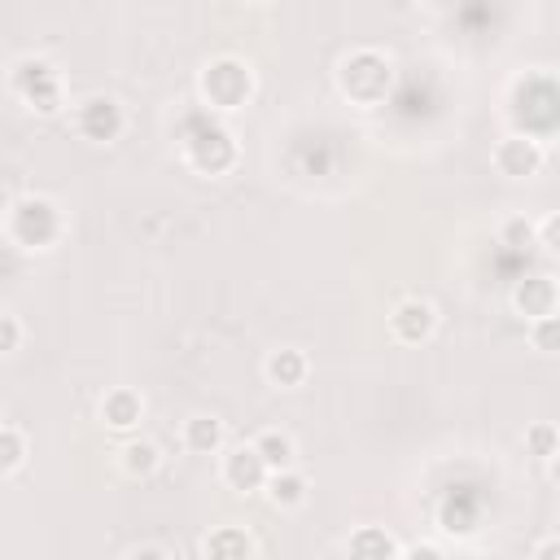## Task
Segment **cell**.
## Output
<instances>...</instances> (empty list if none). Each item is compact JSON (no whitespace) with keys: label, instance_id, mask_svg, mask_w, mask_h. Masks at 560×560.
Segmentation results:
<instances>
[{"label":"cell","instance_id":"21","mask_svg":"<svg viewBox=\"0 0 560 560\" xmlns=\"http://www.w3.org/2000/svg\"><path fill=\"white\" fill-rule=\"evenodd\" d=\"M499 245H503V249H529V245H534V223H529L525 214L503 219V228H499Z\"/></svg>","mask_w":560,"mask_h":560},{"label":"cell","instance_id":"5","mask_svg":"<svg viewBox=\"0 0 560 560\" xmlns=\"http://www.w3.org/2000/svg\"><path fill=\"white\" fill-rule=\"evenodd\" d=\"M66 232V214L57 201L48 197H22L13 201L9 210V236L22 245V249H52Z\"/></svg>","mask_w":560,"mask_h":560},{"label":"cell","instance_id":"10","mask_svg":"<svg viewBox=\"0 0 560 560\" xmlns=\"http://www.w3.org/2000/svg\"><path fill=\"white\" fill-rule=\"evenodd\" d=\"M512 311L525 315V324L556 315V280H551L547 271H542V276H525V280H516V289H512Z\"/></svg>","mask_w":560,"mask_h":560},{"label":"cell","instance_id":"26","mask_svg":"<svg viewBox=\"0 0 560 560\" xmlns=\"http://www.w3.org/2000/svg\"><path fill=\"white\" fill-rule=\"evenodd\" d=\"M127 560H175V556H171L162 542H140V547H136Z\"/></svg>","mask_w":560,"mask_h":560},{"label":"cell","instance_id":"11","mask_svg":"<svg viewBox=\"0 0 560 560\" xmlns=\"http://www.w3.org/2000/svg\"><path fill=\"white\" fill-rule=\"evenodd\" d=\"M140 420H144V394H140V389H131V385L105 389V398H101V424H105V429L131 433Z\"/></svg>","mask_w":560,"mask_h":560},{"label":"cell","instance_id":"24","mask_svg":"<svg viewBox=\"0 0 560 560\" xmlns=\"http://www.w3.org/2000/svg\"><path fill=\"white\" fill-rule=\"evenodd\" d=\"M556 232H560V219H556V214H547L542 223H534V245H542V254H556V249H560Z\"/></svg>","mask_w":560,"mask_h":560},{"label":"cell","instance_id":"3","mask_svg":"<svg viewBox=\"0 0 560 560\" xmlns=\"http://www.w3.org/2000/svg\"><path fill=\"white\" fill-rule=\"evenodd\" d=\"M197 92L210 114H232L254 96V70L241 57H214L197 74Z\"/></svg>","mask_w":560,"mask_h":560},{"label":"cell","instance_id":"12","mask_svg":"<svg viewBox=\"0 0 560 560\" xmlns=\"http://www.w3.org/2000/svg\"><path fill=\"white\" fill-rule=\"evenodd\" d=\"M262 372H267V381H271L276 389H298V385L306 381V372H311V359H306V350H298V346H280V350L267 354Z\"/></svg>","mask_w":560,"mask_h":560},{"label":"cell","instance_id":"19","mask_svg":"<svg viewBox=\"0 0 560 560\" xmlns=\"http://www.w3.org/2000/svg\"><path fill=\"white\" fill-rule=\"evenodd\" d=\"M26 455H31L26 433H22L18 424H0V477L18 472V468L26 464Z\"/></svg>","mask_w":560,"mask_h":560},{"label":"cell","instance_id":"4","mask_svg":"<svg viewBox=\"0 0 560 560\" xmlns=\"http://www.w3.org/2000/svg\"><path fill=\"white\" fill-rule=\"evenodd\" d=\"M9 88H13V96L26 105V109H35V114H61V105H66V83H61V70L52 66V61H44V57H18L13 61V70H9Z\"/></svg>","mask_w":560,"mask_h":560},{"label":"cell","instance_id":"7","mask_svg":"<svg viewBox=\"0 0 560 560\" xmlns=\"http://www.w3.org/2000/svg\"><path fill=\"white\" fill-rule=\"evenodd\" d=\"M494 171L499 175H508V179H529V175H538L542 171V158H547V149L538 144V140H529V136H503L499 144H494Z\"/></svg>","mask_w":560,"mask_h":560},{"label":"cell","instance_id":"23","mask_svg":"<svg viewBox=\"0 0 560 560\" xmlns=\"http://www.w3.org/2000/svg\"><path fill=\"white\" fill-rule=\"evenodd\" d=\"M22 337H26L22 319H18V315H9V311H0V354H13V350L22 346Z\"/></svg>","mask_w":560,"mask_h":560},{"label":"cell","instance_id":"22","mask_svg":"<svg viewBox=\"0 0 560 560\" xmlns=\"http://www.w3.org/2000/svg\"><path fill=\"white\" fill-rule=\"evenodd\" d=\"M529 341H534L538 354H556V346H560V315L534 319V324H529Z\"/></svg>","mask_w":560,"mask_h":560},{"label":"cell","instance_id":"14","mask_svg":"<svg viewBox=\"0 0 560 560\" xmlns=\"http://www.w3.org/2000/svg\"><path fill=\"white\" fill-rule=\"evenodd\" d=\"M206 560H254V538L241 525H214L201 542Z\"/></svg>","mask_w":560,"mask_h":560},{"label":"cell","instance_id":"1","mask_svg":"<svg viewBox=\"0 0 560 560\" xmlns=\"http://www.w3.org/2000/svg\"><path fill=\"white\" fill-rule=\"evenodd\" d=\"M179 140H184V158H188V166H192L197 175H228V171L236 166V158H241L236 136H232L210 109L188 114Z\"/></svg>","mask_w":560,"mask_h":560},{"label":"cell","instance_id":"13","mask_svg":"<svg viewBox=\"0 0 560 560\" xmlns=\"http://www.w3.org/2000/svg\"><path fill=\"white\" fill-rule=\"evenodd\" d=\"M398 538L385 529V525H359L346 542V556L350 560H398Z\"/></svg>","mask_w":560,"mask_h":560},{"label":"cell","instance_id":"16","mask_svg":"<svg viewBox=\"0 0 560 560\" xmlns=\"http://www.w3.org/2000/svg\"><path fill=\"white\" fill-rule=\"evenodd\" d=\"M223 442H228V429H223V420H219V416L197 411V416H188V420H184V446H188L192 455H219V451H223Z\"/></svg>","mask_w":560,"mask_h":560},{"label":"cell","instance_id":"18","mask_svg":"<svg viewBox=\"0 0 560 560\" xmlns=\"http://www.w3.org/2000/svg\"><path fill=\"white\" fill-rule=\"evenodd\" d=\"M162 468V446L149 442V438H131L122 446V472L127 477H153Z\"/></svg>","mask_w":560,"mask_h":560},{"label":"cell","instance_id":"2","mask_svg":"<svg viewBox=\"0 0 560 560\" xmlns=\"http://www.w3.org/2000/svg\"><path fill=\"white\" fill-rule=\"evenodd\" d=\"M337 88L354 105H381L385 92L394 88V61L385 52H376V48H354L337 66Z\"/></svg>","mask_w":560,"mask_h":560},{"label":"cell","instance_id":"20","mask_svg":"<svg viewBox=\"0 0 560 560\" xmlns=\"http://www.w3.org/2000/svg\"><path fill=\"white\" fill-rule=\"evenodd\" d=\"M556 446H560V433H556L551 420H538V424L525 429V451H529V455H538V459H556Z\"/></svg>","mask_w":560,"mask_h":560},{"label":"cell","instance_id":"17","mask_svg":"<svg viewBox=\"0 0 560 560\" xmlns=\"http://www.w3.org/2000/svg\"><path fill=\"white\" fill-rule=\"evenodd\" d=\"M254 455L267 464V472H280V468H293V455H298V446H293V438L284 433V429H262L254 442Z\"/></svg>","mask_w":560,"mask_h":560},{"label":"cell","instance_id":"9","mask_svg":"<svg viewBox=\"0 0 560 560\" xmlns=\"http://www.w3.org/2000/svg\"><path fill=\"white\" fill-rule=\"evenodd\" d=\"M223 486L236 490V494H254V490L267 486V464L254 455L249 442H241V446H232L223 455Z\"/></svg>","mask_w":560,"mask_h":560},{"label":"cell","instance_id":"27","mask_svg":"<svg viewBox=\"0 0 560 560\" xmlns=\"http://www.w3.org/2000/svg\"><path fill=\"white\" fill-rule=\"evenodd\" d=\"M534 560H560V538H556V534L538 538V547H534Z\"/></svg>","mask_w":560,"mask_h":560},{"label":"cell","instance_id":"25","mask_svg":"<svg viewBox=\"0 0 560 560\" xmlns=\"http://www.w3.org/2000/svg\"><path fill=\"white\" fill-rule=\"evenodd\" d=\"M398 560H446V556H442L433 542H411V547L398 551Z\"/></svg>","mask_w":560,"mask_h":560},{"label":"cell","instance_id":"15","mask_svg":"<svg viewBox=\"0 0 560 560\" xmlns=\"http://www.w3.org/2000/svg\"><path fill=\"white\" fill-rule=\"evenodd\" d=\"M262 494H267V503H271V508H280V512H293V508H302V503H306V494H311V481H306L298 468H280V472H267V486H262Z\"/></svg>","mask_w":560,"mask_h":560},{"label":"cell","instance_id":"8","mask_svg":"<svg viewBox=\"0 0 560 560\" xmlns=\"http://www.w3.org/2000/svg\"><path fill=\"white\" fill-rule=\"evenodd\" d=\"M433 328H438L433 302H424V298H402V302H394V311H389V332H394V341L420 346V341L433 337Z\"/></svg>","mask_w":560,"mask_h":560},{"label":"cell","instance_id":"6","mask_svg":"<svg viewBox=\"0 0 560 560\" xmlns=\"http://www.w3.org/2000/svg\"><path fill=\"white\" fill-rule=\"evenodd\" d=\"M74 127H79V136L92 140V144H114V140L122 136V127H127V114H122V105H118L114 96L92 92V96H83V101L74 105Z\"/></svg>","mask_w":560,"mask_h":560}]
</instances>
